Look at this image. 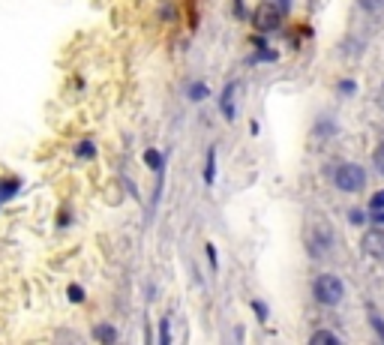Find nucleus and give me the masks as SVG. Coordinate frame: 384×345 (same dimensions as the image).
Here are the masks:
<instances>
[{
    "label": "nucleus",
    "mask_w": 384,
    "mask_h": 345,
    "mask_svg": "<svg viewBox=\"0 0 384 345\" xmlns=\"http://www.w3.org/2000/svg\"><path fill=\"white\" fill-rule=\"evenodd\" d=\"M363 252L367 256H372V258H384V231H378V229H372V231H367L363 234Z\"/></svg>",
    "instance_id": "9d476101"
},
{
    "label": "nucleus",
    "mask_w": 384,
    "mask_h": 345,
    "mask_svg": "<svg viewBox=\"0 0 384 345\" xmlns=\"http://www.w3.org/2000/svg\"><path fill=\"white\" fill-rule=\"evenodd\" d=\"M201 180H204V186H216V144H210L204 150V166H201Z\"/></svg>",
    "instance_id": "9b49d317"
},
{
    "label": "nucleus",
    "mask_w": 384,
    "mask_h": 345,
    "mask_svg": "<svg viewBox=\"0 0 384 345\" xmlns=\"http://www.w3.org/2000/svg\"><path fill=\"white\" fill-rule=\"evenodd\" d=\"M313 294H315V301L318 303H324V306H336L345 297V285H342V279L340 276H333V274H322L313 283Z\"/></svg>",
    "instance_id": "f03ea898"
},
{
    "label": "nucleus",
    "mask_w": 384,
    "mask_h": 345,
    "mask_svg": "<svg viewBox=\"0 0 384 345\" xmlns=\"http://www.w3.org/2000/svg\"><path fill=\"white\" fill-rule=\"evenodd\" d=\"M309 342H331V345H336V342H340V337H336V333H331V330H315L313 333V337H309Z\"/></svg>",
    "instance_id": "6ab92c4d"
},
{
    "label": "nucleus",
    "mask_w": 384,
    "mask_h": 345,
    "mask_svg": "<svg viewBox=\"0 0 384 345\" xmlns=\"http://www.w3.org/2000/svg\"><path fill=\"white\" fill-rule=\"evenodd\" d=\"M72 222H76V213H72V207L63 204L58 211V216H54V225H58V229H69Z\"/></svg>",
    "instance_id": "dca6fc26"
},
{
    "label": "nucleus",
    "mask_w": 384,
    "mask_h": 345,
    "mask_svg": "<svg viewBox=\"0 0 384 345\" xmlns=\"http://www.w3.org/2000/svg\"><path fill=\"white\" fill-rule=\"evenodd\" d=\"M304 243H306V252L313 258H322L327 249L333 247V231L331 225H327V220H313L306 225L304 231Z\"/></svg>",
    "instance_id": "f257e3e1"
},
{
    "label": "nucleus",
    "mask_w": 384,
    "mask_h": 345,
    "mask_svg": "<svg viewBox=\"0 0 384 345\" xmlns=\"http://www.w3.org/2000/svg\"><path fill=\"white\" fill-rule=\"evenodd\" d=\"M175 342V333H171V315L166 312L159 319V330H157V345H171Z\"/></svg>",
    "instance_id": "ddd939ff"
},
{
    "label": "nucleus",
    "mask_w": 384,
    "mask_h": 345,
    "mask_svg": "<svg viewBox=\"0 0 384 345\" xmlns=\"http://www.w3.org/2000/svg\"><path fill=\"white\" fill-rule=\"evenodd\" d=\"M67 301H69L72 306L87 303V288L81 285V283H69V285H67Z\"/></svg>",
    "instance_id": "4468645a"
},
{
    "label": "nucleus",
    "mask_w": 384,
    "mask_h": 345,
    "mask_svg": "<svg viewBox=\"0 0 384 345\" xmlns=\"http://www.w3.org/2000/svg\"><path fill=\"white\" fill-rule=\"evenodd\" d=\"M376 168H378L381 175H384V144H381V148L376 150Z\"/></svg>",
    "instance_id": "4be33fe9"
},
{
    "label": "nucleus",
    "mask_w": 384,
    "mask_h": 345,
    "mask_svg": "<svg viewBox=\"0 0 384 345\" xmlns=\"http://www.w3.org/2000/svg\"><path fill=\"white\" fill-rule=\"evenodd\" d=\"M349 216H351V222H363V213L360 211H351Z\"/></svg>",
    "instance_id": "393cba45"
},
{
    "label": "nucleus",
    "mask_w": 384,
    "mask_h": 345,
    "mask_svg": "<svg viewBox=\"0 0 384 345\" xmlns=\"http://www.w3.org/2000/svg\"><path fill=\"white\" fill-rule=\"evenodd\" d=\"M232 15L237 18V21H246V18L252 15L250 9H246V0H232Z\"/></svg>",
    "instance_id": "a211bd4d"
},
{
    "label": "nucleus",
    "mask_w": 384,
    "mask_h": 345,
    "mask_svg": "<svg viewBox=\"0 0 384 345\" xmlns=\"http://www.w3.org/2000/svg\"><path fill=\"white\" fill-rule=\"evenodd\" d=\"M360 3H363V9H367V12H381L384 0H360Z\"/></svg>",
    "instance_id": "aec40b11"
},
{
    "label": "nucleus",
    "mask_w": 384,
    "mask_h": 345,
    "mask_svg": "<svg viewBox=\"0 0 384 345\" xmlns=\"http://www.w3.org/2000/svg\"><path fill=\"white\" fill-rule=\"evenodd\" d=\"M369 321H372V328H376V330H378V337L384 339V321L378 319V315H372V319H369Z\"/></svg>",
    "instance_id": "5701e85b"
},
{
    "label": "nucleus",
    "mask_w": 384,
    "mask_h": 345,
    "mask_svg": "<svg viewBox=\"0 0 384 345\" xmlns=\"http://www.w3.org/2000/svg\"><path fill=\"white\" fill-rule=\"evenodd\" d=\"M250 306H252V312H255V319H259V321H268V319H270V310H268V303H261L259 297H252V301H250Z\"/></svg>",
    "instance_id": "f3484780"
},
{
    "label": "nucleus",
    "mask_w": 384,
    "mask_h": 345,
    "mask_svg": "<svg viewBox=\"0 0 384 345\" xmlns=\"http://www.w3.org/2000/svg\"><path fill=\"white\" fill-rule=\"evenodd\" d=\"M333 184H336V189H342V193H360V189L367 186V171L360 166H354V162H342V166L333 171Z\"/></svg>",
    "instance_id": "7ed1b4c3"
},
{
    "label": "nucleus",
    "mask_w": 384,
    "mask_h": 345,
    "mask_svg": "<svg viewBox=\"0 0 384 345\" xmlns=\"http://www.w3.org/2000/svg\"><path fill=\"white\" fill-rule=\"evenodd\" d=\"M90 337H94L99 345H117L121 342V330H117L112 321H96L94 330H90Z\"/></svg>",
    "instance_id": "1a4fd4ad"
},
{
    "label": "nucleus",
    "mask_w": 384,
    "mask_h": 345,
    "mask_svg": "<svg viewBox=\"0 0 384 345\" xmlns=\"http://www.w3.org/2000/svg\"><path fill=\"white\" fill-rule=\"evenodd\" d=\"M141 162H144V168H148L150 175H166V171H168V153L159 150V148H144Z\"/></svg>",
    "instance_id": "0eeeda50"
},
{
    "label": "nucleus",
    "mask_w": 384,
    "mask_h": 345,
    "mask_svg": "<svg viewBox=\"0 0 384 345\" xmlns=\"http://www.w3.org/2000/svg\"><path fill=\"white\" fill-rule=\"evenodd\" d=\"M21 193H24V177L12 175V171H3V175H0V207L18 202Z\"/></svg>",
    "instance_id": "423d86ee"
},
{
    "label": "nucleus",
    "mask_w": 384,
    "mask_h": 345,
    "mask_svg": "<svg viewBox=\"0 0 384 345\" xmlns=\"http://www.w3.org/2000/svg\"><path fill=\"white\" fill-rule=\"evenodd\" d=\"M186 99L192 105H201L204 103V99H210V87H207V81H192V85L186 87Z\"/></svg>",
    "instance_id": "f8f14e48"
},
{
    "label": "nucleus",
    "mask_w": 384,
    "mask_h": 345,
    "mask_svg": "<svg viewBox=\"0 0 384 345\" xmlns=\"http://www.w3.org/2000/svg\"><path fill=\"white\" fill-rule=\"evenodd\" d=\"M369 211H384V189L381 193L372 195V202H369Z\"/></svg>",
    "instance_id": "412c9836"
},
{
    "label": "nucleus",
    "mask_w": 384,
    "mask_h": 345,
    "mask_svg": "<svg viewBox=\"0 0 384 345\" xmlns=\"http://www.w3.org/2000/svg\"><path fill=\"white\" fill-rule=\"evenodd\" d=\"M250 18H252V24L259 33H270L282 24V9L273 6V3H261V6H255V12Z\"/></svg>",
    "instance_id": "20e7f679"
},
{
    "label": "nucleus",
    "mask_w": 384,
    "mask_h": 345,
    "mask_svg": "<svg viewBox=\"0 0 384 345\" xmlns=\"http://www.w3.org/2000/svg\"><path fill=\"white\" fill-rule=\"evenodd\" d=\"M204 256H207V267H210V274H219V252H216V243H213V240H207V243H204Z\"/></svg>",
    "instance_id": "2eb2a0df"
},
{
    "label": "nucleus",
    "mask_w": 384,
    "mask_h": 345,
    "mask_svg": "<svg viewBox=\"0 0 384 345\" xmlns=\"http://www.w3.org/2000/svg\"><path fill=\"white\" fill-rule=\"evenodd\" d=\"M216 108L225 123L237 121V81H225V87L219 90V96H216Z\"/></svg>",
    "instance_id": "39448f33"
},
{
    "label": "nucleus",
    "mask_w": 384,
    "mask_h": 345,
    "mask_svg": "<svg viewBox=\"0 0 384 345\" xmlns=\"http://www.w3.org/2000/svg\"><path fill=\"white\" fill-rule=\"evenodd\" d=\"M72 159L76 162H96L99 159L96 139H78L76 144H72Z\"/></svg>",
    "instance_id": "6e6552de"
},
{
    "label": "nucleus",
    "mask_w": 384,
    "mask_h": 345,
    "mask_svg": "<svg viewBox=\"0 0 384 345\" xmlns=\"http://www.w3.org/2000/svg\"><path fill=\"white\" fill-rule=\"evenodd\" d=\"M340 90H342V94H354V81H342Z\"/></svg>",
    "instance_id": "b1692460"
}]
</instances>
